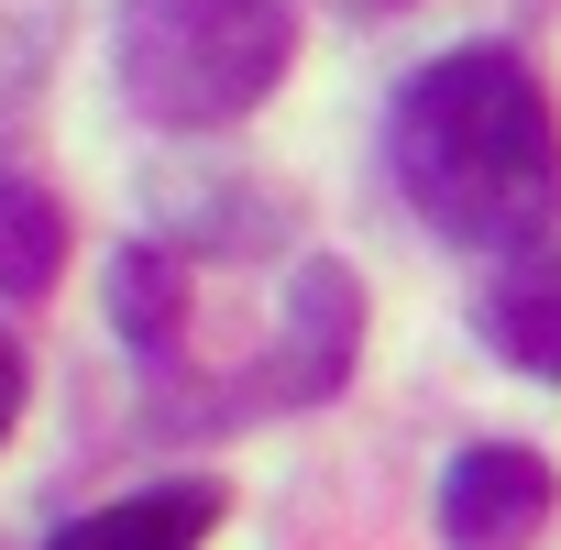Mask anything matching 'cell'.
<instances>
[{
	"mask_svg": "<svg viewBox=\"0 0 561 550\" xmlns=\"http://www.w3.org/2000/svg\"><path fill=\"white\" fill-rule=\"evenodd\" d=\"M209 528H220V495L209 484H154V495H122V506L67 517L45 550H198Z\"/></svg>",
	"mask_w": 561,
	"mask_h": 550,
	"instance_id": "277c9868",
	"label": "cell"
},
{
	"mask_svg": "<svg viewBox=\"0 0 561 550\" xmlns=\"http://www.w3.org/2000/svg\"><path fill=\"white\" fill-rule=\"evenodd\" d=\"M298 56V12L287 0H122L111 23V67L122 100L154 133H220L253 100H275Z\"/></svg>",
	"mask_w": 561,
	"mask_h": 550,
	"instance_id": "7a4b0ae2",
	"label": "cell"
},
{
	"mask_svg": "<svg viewBox=\"0 0 561 550\" xmlns=\"http://www.w3.org/2000/svg\"><path fill=\"white\" fill-rule=\"evenodd\" d=\"M539 517H550V462H539V451L473 440V451L440 473V539H451V550H528Z\"/></svg>",
	"mask_w": 561,
	"mask_h": 550,
	"instance_id": "3957f363",
	"label": "cell"
},
{
	"mask_svg": "<svg viewBox=\"0 0 561 550\" xmlns=\"http://www.w3.org/2000/svg\"><path fill=\"white\" fill-rule=\"evenodd\" d=\"M484 342H495L506 364H528V375L561 386V242H550V253H517V264L495 275V298H484Z\"/></svg>",
	"mask_w": 561,
	"mask_h": 550,
	"instance_id": "5b68a950",
	"label": "cell"
},
{
	"mask_svg": "<svg viewBox=\"0 0 561 550\" xmlns=\"http://www.w3.org/2000/svg\"><path fill=\"white\" fill-rule=\"evenodd\" d=\"M67 264V209L34 176H0V298H45Z\"/></svg>",
	"mask_w": 561,
	"mask_h": 550,
	"instance_id": "8992f818",
	"label": "cell"
},
{
	"mask_svg": "<svg viewBox=\"0 0 561 550\" xmlns=\"http://www.w3.org/2000/svg\"><path fill=\"white\" fill-rule=\"evenodd\" d=\"M12 419H23V353H12V331H0V440H12Z\"/></svg>",
	"mask_w": 561,
	"mask_h": 550,
	"instance_id": "52a82bcc",
	"label": "cell"
},
{
	"mask_svg": "<svg viewBox=\"0 0 561 550\" xmlns=\"http://www.w3.org/2000/svg\"><path fill=\"white\" fill-rule=\"evenodd\" d=\"M397 187L451 231V242H528L561 198V133L550 100L517 56H440L397 89Z\"/></svg>",
	"mask_w": 561,
	"mask_h": 550,
	"instance_id": "6da1fadb",
	"label": "cell"
}]
</instances>
